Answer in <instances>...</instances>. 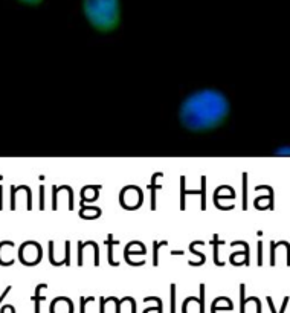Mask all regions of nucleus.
Masks as SVG:
<instances>
[{"label": "nucleus", "instance_id": "nucleus-1", "mask_svg": "<svg viewBox=\"0 0 290 313\" xmlns=\"http://www.w3.org/2000/svg\"><path fill=\"white\" fill-rule=\"evenodd\" d=\"M229 101L222 92L203 89L185 98L179 110V119L191 132H208L219 127L229 115Z\"/></svg>", "mask_w": 290, "mask_h": 313}, {"label": "nucleus", "instance_id": "nucleus-2", "mask_svg": "<svg viewBox=\"0 0 290 313\" xmlns=\"http://www.w3.org/2000/svg\"><path fill=\"white\" fill-rule=\"evenodd\" d=\"M84 16L98 31H113L121 20V0H83Z\"/></svg>", "mask_w": 290, "mask_h": 313}, {"label": "nucleus", "instance_id": "nucleus-3", "mask_svg": "<svg viewBox=\"0 0 290 313\" xmlns=\"http://www.w3.org/2000/svg\"><path fill=\"white\" fill-rule=\"evenodd\" d=\"M20 2L26 3V5H39V3L43 2V0H20Z\"/></svg>", "mask_w": 290, "mask_h": 313}, {"label": "nucleus", "instance_id": "nucleus-4", "mask_svg": "<svg viewBox=\"0 0 290 313\" xmlns=\"http://www.w3.org/2000/svg\"><path fill=\"white\" fill-rule=\"evenodd\" d=\"M2 313H14V310H12V307H11V306H8V307H3Z\"/></svg>", "mask_w": 290, "mask_h": 313}]
</instances>
